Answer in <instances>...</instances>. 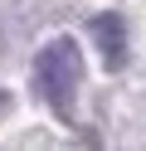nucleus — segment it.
I'll return each instance as SVG.
<instances>
[{
    "instance_id": "1",
    "label": "nucleus",
    "mask_w": 146,
    "mask_h": 151,
    "mask_svg": "<svg viewBox=\"0 0 146 151\" xmlns=\"http://www.w3.org/2000/svg\"><path fill=\"white\" fill-rule=\"evenodd\" d=\"M34 78H39V93H44L58 112H68L78 83H83V54H78V44H73V39L44 44L39 59H34Z\"/></svg>"
},
{
    "instance_id": "2",
    "label": "nucleus",
    "mask_w": 146,
    "mask_h": 151,
    "mask_svg": "<svg viewBox=\"0 0 146 151\" xmlns=\"http://www.w3.org/2000/svg\"><path fill=\"white\" fill-rule=\"evenodd\" d=\"M93 39H97V49H102V59L117 68L122 54H127V29H122V20H117V15H97V20H93Z\"/></svg>"
}]
</instances>
